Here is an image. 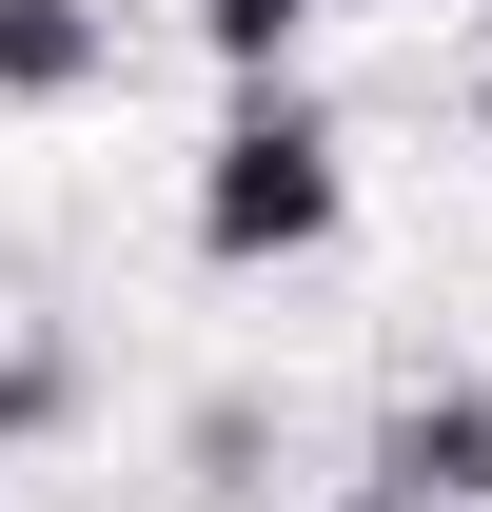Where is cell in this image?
Instances as JSON below:
<instances>
[{"label":"cell","instance_id":"obj_3","mask_svg":"<svg viewBox=\"0 0 492 512\" xmlns=\"http://www.w3.org/2000/svg\"><path fill=\"white\" fill-rule=\"evenodd\" d=\"M99 79V0H0V99H79Z\"/></svg>","mask_w":492,"mask_h":512},{"label":"cell","instance_id":"obj_5","mask_svg":"<svg viewBox=\"0 0 492 512\" xmlns=\"http://www.w3.org/2000/svg\"><path fill=\"white\" fill-rule=\"evenodd\" d=\"M355 512H414V493H355Z\"/></svg>","mask_w":492,"mask_h":512},{"label":"cell","instance_id":"obj_1","mask_svg":"<svg viewBox=\"0 0 492 512\" xmlns=\"http://www.w3.org/2000/svg\"><path fill=\"white\" fill-rule=\"evenodd\" d=\"M335 197H355V178H335V119H315L296 79H256L237 119H217V158H197V256H237V276H256V256H315Z\"/></svg>","mask_w":492,"mask_h":512},{"label":"cell","instance_id":"obj_2","mask_svg":"<svg viewBox=\"0 0 492 512\" xmlns=\"http://www.w3.org/2000/svg\"><path fill=\"white\" fill-rule=\"evenodd\" d=\"M374 493H414V512H492V375L394 394V414H374Z\"/></svg>","mask_w":492,"mask_h":512},{"label":"cell","instance_id":"obj_4","mask_svg":"<svg viewBox=\"0 0 492 512\" xmlns=\"http://www.w3.org/2000/svg\"><path fill=\"white\" fill-rule=\"evenodd\" d=\"M315 20H335V0H197V40H217L237 79H276V60L315 40Z\"/></svg>","mask_w":492,"mask_h":512},{"label":"cell","instance_id":"obj_6","mask_svg":"<svg viewBox=\"0 0 492 512\" xmlns=\"http://www.w3.org/2000/svg\"><path fill=\"white\" fill-rule=\"evenodd\" d=\"M473 119H492V79H473Z\"/></svg>","mask_w":492,"mask_h":512}]
</instances>
